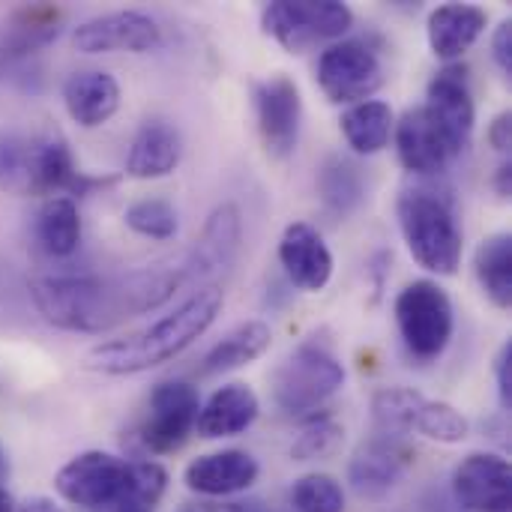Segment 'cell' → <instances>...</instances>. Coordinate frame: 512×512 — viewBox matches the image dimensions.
Listing matches in <instances>:
<instances>
[{
	"label": "cell",
	"mask_w": 512,
	"mask_h": 512,
	"mask_svg": "<svg viewBox=\"0 0 512 512\" xmlns=\"http://www.w3.org/2000/svg\"><path fill=\"white\" fill-rule=\"evenodd\" d=\"M411 432H420L429 441L438 444H462L471 432V423L465 420V414L459 408H453L450 402H435L426 399L414 417Z\"/></svg>",
	"instance_id": "cell-32"
},
{
	"label": "cell",
	"mask_w": 512,
	"mask_h": 512,
	"mask_svg": "<svg viewBox=\"0 0 512 512\" xmlns=\"http://www.w3.org/2000/svg\"><path fill=\"white\" fill-rule=\"evenodd\" d=\"M396 216L414 261L438 276H453L462 264V231L450 204L429 189H408L396 201Z\"/></svg>",
	"instance_id": "cell-3"
},
{
	"label": "cell",
	"mask_w": 512,
	"mask_h": 512,
	"mask_svg": "<svg viewBox=\"0 0 512 512\" xmlns=\"http://www.w3.org/2000/svg\"><path fill=\"white\" fill-rule=\"evenodd\" d=\"M396 150H399V162L405 165V171L420 174V177H432L441 174L456 156L450 150V144L444 141L441 129L432 123V117L426 114V108H408L396 126Z\"/></svg>",
	"instance_id": "cell-15"
},
{
	"label": "cell",
	"mask_w": 512,
	"mask_h": 512,
	"mask_svg": "<svg viewBox=\"0 0 512 512\" xmlns=\"http://www.w3.org/2000/svg\"><path fill=\"white\" fill-rule=\"evenodd\" d=\"M18 512H60L51 501H45V498H30V501H24Z\"/></svg>",
	"instance_id": "cell-40"
},
{
	"label": "cell",
	"mask_w": 512,
	"mask_h": 512,
	"mask_svg": "<svg viewBox=\"0 0 512 512\" xmlns=\"http://www.w3.org/2000/svg\"><path fill=\"white\" fill-rule=\"evenodd\" d=\"M318 192L321 201L336 213H351L363 201V177L357 165L342 156H333L318 171Z\"/></svg>",
	"instance_id": "cell-30"
},
{
	"label": "cell",
	"mask_w": 512,
	"mask_h": 512,
	"mask_svg": "<svg viewBox=\"0 0 512 512\" xmlns=\"http://www.w3.org/2000/svg\"><path fill=\"white\" fill-rule=\"evenodd\" d=\"M60 18L63 12L45 3L12 12L9 21L0 27V57L12 60V57H24L48 45L60 33Z\"/></svg>",
	"instance_id": "cell-23"
},
{
	"label": "cell",
	"mask_w": 512,
	"mask_h": 512,
	"mask_svg": "<svg viewBox=\"0 0 512 512\" xmlns=\"http://www.w3.org/2000/svg\"><path fill=\"white\" fill-rule=\"evenodd\" d=\"M345 444V426L324 417V420H312L309 426H303V432L297 435V441L291 444V459L294 462H318V459H333Z\"/></svg>",
	"instance_id": "cell-34"
},
{
	"label": "cell",
	"mask_w": 512,
	"mask_h": 512,
	"mask_svg": "<svg viewBox=\"0 0 512 512\" xmlns=\"http://www.w3.org/2000/svg\"><path fill=\"white\" fill-rule=\"evenodd\" d=\"M423 108L432 117V123L441 129L453 156L465 153L474 135V123H477V105H474V93L468 84V69L444 66L432 78Z\"/></svg>",
	"instance_id": "cell-11"
},
{
	"label": "cell",
	"mask_w": 512,
	"mask_h": 512,
	"mask_svg": "<svg viewBox=\"0 0 512 512\" xmlns=\"http://www.w3.org/2000/svg\"><path fill=\"white\" fill-rule=\"evenodd\" d=\"M126 468H129V462H123L114 453L87 450V453L69 459L57 471L54 489L66 504L81 507V510L114 507L123 492V483H126Z\"/></svg>",
	"instance_id": "cell-8"
},
{
	"label": "cell",
	"mask_w": 512,
	"mask_h": 512,
	"mask_svg": "<svg viewBox=\"0 0 512 512\" xmlns=\"http://www.w3.org/2000/svg\"><path fill=\"white\" fill-rule=\"evenodd\" d=\"M342 135L348 141V147L360 156H375L381 153L390 138H393V126H396V114L387 102L381 99H366L351 105L342 117H339Z\"/></svg>",
	"instance_id": "cell-25"
},
{
	"label": "cell",
	"mask_w": 512,
	"mask_h": 512,
	"mask_svg": "<svg viewBox=\"0 0 512 512\" xmlns=\"http://www.w3.org/2000/svg\"><path fill=\"white\" fill-rule=\"evenodd\" d=\"M489 144L498 150V153H510L512 150V114L510 111H501L492 126H489Z\"/></svg>",
	"instance_id": "cell-38"
},
{
	"label": "cell",
	"mask_w": 512,
	"mask_h": 512,
	"mask_svg": "<svg viewBox=\"0 0 512 512\" xmlns=\"http://www.w3.org/2000/svg\"><path fill=\"white\" fill-rule=\"evenodd\" d=\"M36 141L24 135H0V192L33 195Z\"/></svg>",
	"instance_id": "cell-29"
},
{
	"label": "cell",
	"mask_w": 512,
	"mask_h": 512,
	"mask_svg": "<svg viewBox=\"0 0 512 512\" xmlns=\"http://www.w3.org/2000/svg\"><path fill=\"white\" fill-rule=\"evenodd\" d=\"M270 342H273L270 324L246 321L207 351V357L201 360V375H222V372L243 369V366L255 363L258 357H264Z\"/></svg>",
	"instance_id": "cell-24"
},
{
	"label": "cell",
	"mask_w": 512,
	"mask_h": 512,
	"mask_svg": "<svg viewBox=\"0 0 512 512\" xmlns=\"http://www.w3.org/2000/svg\"><path fill=\"white\" fill-rule=\"evenodd\" d=\"M492 57H495V63L501 66V72L512 75V21L510 18H504V21L495 27V33H492Z\"/></svg>",
	"instance_id": "cell-37"
},
{
	"label": "cell",
	"mask_w": 512,
	"mask_h": 512,
	"mask_svg": "<svg viewBox=\"0 0 512 512\" xmlns=\"http://www.w3.org/2000/svg\"><path fill=\"white\" fill-rule=\"evenodd\" d=\"M489 12L474 3H444L429 15V45L441 60H459L486 33Z\"/></svg>",
	"instance_id": "cell-20"
},
{
	"label": "cell",
	"mask_w": 512,
	"mask_h": 512,
	"mask_svg": "<svg viewBox=\"0 0 512 512\" xmlns=\"http://www.w3.org/2000/svg\"><path fill=\"white\" fill-rule=\"evenodd\" d=\"M36 237L48 255H57V258L72 255L81 243V219H78L75 201L66 195L48 198L36 216Z\"/></svg>",
	"instance_id": "cell-27"
},
{
	"label": "cell",
	"mask_w": 512,
	"mask_h": 512,
	"mask_svg": "<svg viewBox=\"0 0 512 512\" xmlns=\"http://www.w3.org/2000/svg\"><path fill=\"white\" fill-rule=\"evenodd\" d=\"M240 234H243V225H240V210L234 204H222L204 225V234L198 240V246L192 249V255L186 258L189 270H192V279L195 276H207V273H216V270H225L240 246Z\"/></svg>",
	"instance_id": "cell-22"
},
{
	"label": "cell",
	"mask_w": 512,
	"mask_h": 512,
	"mask_svg": "<svg viewBox=\"0 0 512 512\" xmlns=\"http://www.w3.org/2000/svg\"><path fill=\"white\" fill-rule=\"evenodd\" d=\"M264 30L291 54H303L324 42H339L354 12L339 0H273L261 12Z\"/></svg>",
	"instance_id": "cell-4"
},
{
	"label": "cell",
	"mask_w": 512,
	"mask_h": 512,
	"mask_svg": "<svg viewBox=\"0 0 512 512\" xmlns=\"http://www.w3.org/2000/svg\"><path fill=\"white\" fill-rule=\"evenodd\" d=\"M183 156L180 132L165 120H147L126 156V174L135 180H159L168 177Z\"/></svg>",
	"instance_id": "cell-21"
},
{
	"label": "cell",
	"mask_w": 512,
	"mask_h": 512,
	"mask_svg": "<svg viewBox=\"0 0 512 512\" xmlns=\"http://www.w3.org/2000/svg\"><path fill=\"white\" fill-rule=\"evenodd\" d=\"M453 498L465 512H510V462L498 453L465 456L453 471Z\"/></svg>",
	"instance_id": "cell-13"
},
{
	"label": "cell",
	"mask_w": 512,
	"mask_h": 512,
	"mask_svg": "<svg viewBox=\"0 0 512 512\" xmlns=\"http://www.w3.org/2000/svg\"><path fill=\"white\" fill-rule=\"evenodd\" d=\"M396 324L405 348L414 357L435 360L447 351L456 330L453 300L438 282L417 279L405 285L396 297Z\"/></svg>",
	"instance_id": "cell-5"
},
{
	"label": "cell",
	"mask_w": 512,
	"mask_h": 512,
	"mask_svg": "<svg viewBox=\"0 0 512 512\" xmlns=\"http://www.w3.org/2000/svg\"><path fill=\"white\" fill-rule=\"evenodd\" d=\"M258 462L246 450H219L186 465L183 483L201 498H228L246 492L258 480Z\"/></svg>",
	"instance_id": "cell-16"
},
{
	"label": "cell",
	"mask_w": 512,
	"mask_h": 512,
	"mask_svg": "<svg viewBox=\"0 0 512 512\" xmlns=\"http://www.w3.org/2000/svg\"><path fill=\"white\" fill-rule=\"evenodd\" d=\"M192 279L189 264L144 267L123 276H42L30 285L36 312L66 333H105L159 309Z\"/></svg>",
	"instance_id": "cell-1"
},
{
	"label": "cell",
	"mask_w": 512,
	"mask_h": 512,
	"mask_svg": "<svg viewBox=\"0 0 512 512\" xmlns=\"http://www.w3.org/2000/svg\"><path fill=\"white\" fill-rule=\"evenodd\" d=\"M318 87L336 105H357L372 99L384 84V66L375 48L360 39H339L318 57Z\"/></svg>",
	"instance_id": "cell-7"
},
{
	"label": "cell",
	"mask_w": 512,
	"mask_h": 512,
	"mask_svg": "<svg viewBox=\"0 0 512 512\" xmlns=\"http://www.w3.org/2000/svg\"><path fill=\"white\" fill-rule=\"evenodd\" d=\"M345 387L342 363L321 345H300L273 375V399L285 414H309Z\"/></svg>",
	"instance_id": "cell-6"
},
{
	"label": "cell",
	"mask_w": 512,
	"mask_h": 512,
	"mask_svg": "<svg viewBox=\"0 0 512 512\" xmlns=\"http://www.w3.org/2000/svg\"><path fill=\"white\" fill-rule=\"evenodd\" d=\"M222 312V291L204 288L192 294L171 315L159 318L141 333L96 345L87 354V366L102 375H138L180 357L198 336H204Z\"/></svg>",
	"instance_id": "cell-2"
},
{
	"label": "cell",
	"mask_w": 512,
	"mask_h": 512,
	"mask_svg": "<svg viewBox=\"0 0 512 512\" xmlns=\"http://www.w3.org/2000/svg\"><path fill=\"white\" fill-rule=\"evenodd\" d=\"M261 402L252 387L246 384H225L219 387L198 411V435L207 441H222L243 435L258 420Z\"/></svg>",
	"instance_id": "cell-19"
},
{
	"label": "cell",
	"mask_w": 512,
	"mask_h": 512,
	"mask_svg": "<svg viewBox=\"0 0 512 512\" xmlns=\"http://www.w3.org/2000/svg\"><path fill=\"white\" fill-rule=\"evenodd\" d=\"M495 189H498V195H501V198H510V192H512L510 162H501V168H498V174H495Z\"/></svg>",
	"instance_id": "cell-39"
},
{
	"label": "cell",
	"mask_w": 512,
	"mask_h": 512,
	"mask_svg": "<svg viewBox=\"0 0 512 512\" xmlns=\"http://www.w3.org/2000/svg\"><path fill=\"white\" fill-rule=\"evenodd\" d=\"M123 219L135 234L150 237V240H168L177 234V225H180L174 204H168L165 198H141L126 207Z\"/></svg>",
	"instance_id": "cell-33"
},
{
	"label": "cell",
	"mask_w": 512,
	"mask_h": 512,
	"mask_svg": "<svg viewBox=\"0 0 512 512\" xmlns=\"http://www.w3.org/2000/svg\"><path fill=\"white\" fill-rule=\"evenodd\" d=\"M198 411H201V399L192 384L186 381L156 384L147 402V417L141 423V444L156 456L180 450L198 423Z\"/></svg>",
	"instance_id": "cell-9"
},
{
	"label": "cell",
	"mask_w": 512,
	"mask_h": 512,
	"mask_svg": "<svg viewBox=\"0 0 512 512\" xmlns=\"http://www.w3.org/2000/svg\"><path fill=\"white\" fill-rule=\"evenodd\" d=\"M0 512H15V501L6 489H0Z\"/></svg>",
	"instance_id": "cell-41"
},
{
	"label": "cell",
	"mask_w": 512,
	"mask_h": 512,
	"mask_svg": "<svg viewBox=\"0 0 512 512\" xmlns=\"http://www.w3.org/2000/svg\"><path fill=\"white\" fill-rule=\"evenodd\" d=\"M279 264L291 285L318 294L333 279V252L309 222H291L279 240Z\"/></svg>",
	"instance_id": "cell-14"
},
{
	"label": "cell",
	"mask_w": 512,
	"mask_h": 512,
	"mask_svg": "<svg viewBox=\"0 0 512 512\" xmlns=\"http://www.w3.org/2000/svg\"><path fill=\"white\" fill-rule=\"evenodd\" d=\"M474 273L483 288V294L498 306L510 309L512 303V237L510 234H492L477 246L474 255Z\"/></svg>",
	"instance_id": "cell-26"
},
{
	"label": "cell",
	"mask_w": 512,
	"mask_h": 512,
	"mask_svg": "<svg viewBox=\"0 0 512 512\" xmlns=\"http://www.w3.org/2000/svg\"><path fill=\"white\" fill-rule=\"evenodd\" d=\"M495 378H498V396L501 405L512 408V342H504V348L495 357Z\"/></svg>",
	"instance_id": "cell-36"
},
{
	"label": "cell",
	"mask_w": 512,
	"mask_h": 512,
	"mask_svg": "<svg viewBox=\"0 0 512 512\" xmlns=\"http://www.w3.org/2000/svg\"><path fill=\"white\" fill-rule=\"evenodd\" d=\"M423 402H426V396L420 390H411V387H387V390L375 393L372 414H375L381 435L402 438L405 432H411L414 417H417Z\"/></svg>",
	"instance_id": "cell-31"
},
{
	"label": "cell",
	"mask_w": 512,
	"mask_h": 512,
	"mask_svg": "<svg viewBox=\"0 0 512 512\" xmlns=\"http://www.w3.org/2000/svg\"><path fill=\"white\" fill-rule=\"evenodd\" d=\"M9 474V462H6V453H3V447H0V480Z\"/></svg>",
	"instance_id": "cell-42"
},
{
	"label": "cell",
	"mask_w": 512,
	"mask_h": 512,
	"mask_svg": "<svg viewBox=\"0 0 512 512\" xmlns=\"http://www.w3.org/2000/svg\"><path fill=\"white\" fill-rule=\"evenodd\" d=\"M249 512H264V510H261L258 504H252V507H249Z\"/></svg>",
	"instance_id": "cell-43"
},
{
	"label": "cell",
	"mask_w": 512,
	"mask_h": 512,
	"mask_svg": "<svg viewBox=\"0 0 512 512\" xmlns=\"http://www.w3.org/2000/svg\"><path fill=\"white\" fill-rule=\"evenodd\" d=\"M291 507L297 512H345V492L330 474H306L291 486Z\"/></svg>",
	"instance_id": "cell-35"
},
{
	"label": "cell",
	"mask_w": 512,
	"mask_h": 512,
	"mask_svg": "<svg viewBox=\"0 0 512 512\" xmlns=\"http://www.w3.org/2000/svg\"><path fill=\"white\" fill-rule=\"evenodd\" d=\"M162 42V27L156 18L123 9V12H108L96 15L72 30V45L84 54H111V51H153Z\"/></svg>",
	"instance_id": "cell-12"
},
{
	"label": "cell",
	"mask_w": 512,
	"mask_h": 512,
	"mask_svg": "<svg viewBox=\"0 0 512 512\" xmlns=\"http://www.w3.org/2000/svg\"><path fill=\"white\" fill-rule=\"evenodd\" d=\"M411 459H414L411 450L399 438H390V435L372 438L351 459V468H348L351 486L363 498H384L402 480Z\"/></svg>",
	"instance_id": "cell-17"
},
{
	"label": "cell",
	"mask_w": 512,
	"mask_h": 512,
	"mask_svg": "<svg viewBox=\"0 0 512 512\" xmlns=\"http://www.w3.org/2000/svg\"><path fill=\"white\" fill-rule=\"evenodd\" d=\"M63 105H66L69 117L78 126L96 129V126L108 123L117 114V108H120V84L114 81L111 72H102V69L72 72L63 81Z\"/></svg>",
	"instance_id": "cell-18"
},
{
	"label": "cell",
	"mask_w": 512,
	"mask_h": 512,
	"mask_svg": "<svg viewBox=\"0 0 512 512\" xmlns=\"http://www.w3.org/2000/svg\"><path fill=\"white\" fill-rule=\"evenodd\" d=\"M255 114L258 132L270 156L288 159L297 150L300 120H303V96L294 78L276 72L255 87Z\"/></svg>",
	"instance_id": "cell-10"
},
{
	"label": "cell",
	"mask_w": 512,
	"mask_h": 512,
	"mask_svg": "<svg viewBox=\"0 0 512 512\" xmlns=\"http://www.w3.org/2000/svg\"><path fill=\"white\" fill-rule=\"evenodd\" d=\"M168 489V471L156 462H129L114 512H153Z\"/></svg>",
	"instance_id": "cell-28"
}]
</instances>
